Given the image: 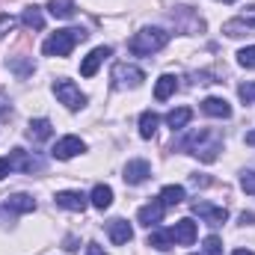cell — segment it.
I'll return each instance as SVG.
<instances>
[{"label":"cell","mask_w":255,"mask_h":255,"mask_svg":"<svg viewBox=\"0 0 255 255\" xmlns=\"http://www.w3.org/2000/svg\"><path fill=\"white\" fill-rule=\"evenodd\" d=\"M190 119H193L190 107H175V110H169V113H166V125L172 128V130H181Z\"/></svg>","instance_id":"44dd1931"},{"label":"cell","mask_w":255,"mask_h":255,"mask_svg":"<svg viewBox=\"0 0 255 255\" xmlns=\"http://www.w3.org/2000/svg\"><path fill=\"white\" fill-rule=\"evenodd\" d=\"M238 63L244 65V68H255V45L253 48H244V51L238 54Z\"/></svg>","instance_id":"83f0119b"},{"label":"cell","mask_w":255,"mask_h":255,"mask_svg":"<svg viewBox=\"0 0 255 255\" xmlns=\"http://www.w3.org/2000/svg\"><path fill=\"white\" fill-rule=\"evenodd\" d=\"M89 205L98 208V211H107V208L113 205V190H110L107 184H95V187H92V196H89Z\"/></svg>","instance_id":"e0dca14e"},{"label":"cell","mask_w":255,"mask_h":255,"mask_svg":"<svg viewBox=\"0 0 255 255\" xmlns=\"http://www.w3.org/2000/svg\"><path fill=\"white\" fill-rule=\"evenodd\" d=\"M184 199H187V190H184L181 184H169V187L160 190V202H163L166 208H175V205H181Z\"/></svg>","instance_id":"d6986e66"},{"label":"cell","mask_w":255,"mask_h":255,"mask_svg":"<svg viewBox=\"0 0 255 255\" xmlns=\"http://www.w3.org/2000/svg\"><path fill=\"white\" fill-rule=\"evenodd\" d=\"M238 95H241V101H247V104H253V101H255V80H250V83H241V89H238Z\"/></svg>","instance_id":"f1b7e54d"},{"label":"cell","mask_w":255,"mask_h":255,"mask_svg":"<svg viewBox=\"0 0 255 255\" xmlns=\"http://www.w3.org/2000/svg\"><path fill=\"white\" fill-rule=\"evenodd\" d=\"M48 12L54 15V18H74V0H51L48 3Z\"/></svg>","instance_id":"d4e9b609"},{"label":"cell","mask_w":255,"mask_h":255,"mask_svg":"<svg viewBox=\"0 0 255 255\" xmlns=\"http://www.w3.org/2000/svg\"><path fill=\"white\" fill-rule=\"evenodd\" d=\"M86 255H107V253H104L98 244H89V247H86Z\"/></svg>","instance_id":"d6a6232c"},{"label":"cell","mask_w":255,"mask_h":255,"mask_svg":"<svg viewBox=\"0 0 255 255\" xmlns=\"http://www.w3.org/2000/svg\"><path fill=\"white\" fill-rule=\"evenodd\" d=\"M51 133H54V128L48 119H33L30 125H27V136L33 139V142H45V139H51Z\"/></svg>","instance_id":"ac0fdd59"},{"label":"cell","mask_w":255,"mask_h":255,"mask_svg":"<svg viewBox=\"0 0 255 255\" xmlns=\"http://www.w3.org/2000/svg\"><path fill=\"white\" fill-rule=\"evenodd\" d=\"M54 202L60 205V208H65V211H83L89 202H86V196L83 193H77V190H63V193H57L54 196Z\"/></svg>","instance_id":"7c38bea8"},{"label":"cell","mask_w":255,"mask_h":255,"mask_svg":"<svg viewBox=\"0 0 255 255\" xmlns=\"http://www.w3.org/2000/svg\"><path fill=\"white\" fill-rule=\"evenodd\" d=\"M104 57H110V48H95V51L80 63V74H83V77H95L98 65L104 63Z\"/></svg>","instance_id":"9a60e30c"},{"label":"cell","mask_w":255,"mask_h":255,"mask_svg":"<svg viewBox=\"0 0 255 255\" xmlns=\"http://www.w3.org/2000/svg\"><path fill=\"white\" fill-rule=\"evenodd\" d=\"M21 21H24L27 30H42V27H45V15H42L39 6H27L24 15H21Z\"/></svg>","instance_id":"7402d4cb"},{"label":"cell","mask_w":255,"mask_h":255,"mask_svg":"<svg viewBox=\"0 0 255 255\" xmlns=\"http://www.w3.org/2000/svg\"><path fill=\"white\" fill-rule=\"evenodd\" d=\"M202 113H208V116H214V119H229V116H232V107H229L226 98L211 95V98L202 101Z\"/></svg>","instance_id":"4fadbf2b"},{"label":"cell","mask_w":255,"mask_h":255,"mask_svg":"<svg viewBox=\"0 0 255 255\" xmlns=\"http://www.w3.org/2000/svg\"><path fill=\"white\" fill-rule=\"evenodd\" d=\"M163 211H166V205H163L160 199H154V202H148V205H142V208L136 211V220L151 229V226H157V223L163 220Z\"/></svg>","instance_id":"ba28073f"},{"label":"cell","mask_w":255,"mask_h":255,"mask_svg":"<svg viewBox=\"0 0 255 255\" xmlns=\"http://www.w3.org/2000/svg\"><path fill=\"white\" fill-rule=\"evenodd\" d=\"M193 154H196L199 160H205V163H211V160H217V154H220V139L214 136V139H211L208 145H202V142H199V145L193 148Z\"/></svg>","instance_id":"cb8c5ba5"},{"label":"cell","mask_w":255,"mask_h":255,"mask_svg":"<svg viewBox=\"0 0 255 255\" xmlns=\"http://www.w3.org/2000/svg\"><path fill=\"white\" fill-rule=\"evenodd\" d=\"M145 80V74L136 68V65H125V63H119V65H113V86H119V89H125V86H139Z\"/></svg>","instance_id":"5b68a950"},{"label":"cell","mask_w":255,"mask_h":255,"mask_svg":"<svg viewBox=\"0 0 255 255\" xmlns=\"http://www.w3.org/2000/svg\"><path fill=\"white\" fill-rule=\"evenodd\" d=\"M232 255H255V253H253V250H235Z\"/></svg>","instance_id":"e575fe53"},{"label":"cell","mask_w":255,"mask_h":255,"mask_svg":"<svg viewBox=\"0 0 255 255\" xmlns=\"http://www.w3.org/2000/svg\"><path fill=\"white\" fill-rule=\"evenodd\" d=\"M12 172V160L9 157H0V178H6Z\"/></svg>","instance_id":"1f68e13d"},{"label":"cell","mask_w":255,"mask_h":255,"mask_svg":"<svg viewBox=\"0 0 255 255\" xmlns=\"http://www.w3.org/2000/svg\"><path fill=\"white\" fill-rule=\"evenodd\" d=\"M148 175H151V166H148L145 160H130L125 166V175H122V178H125V184L136 187V184H142Z\"/></svg>","instance_id":"30bf717a"},{"label":"cell","mask_w":255,"mask_h":255,"mask_svg":"<svg viewBox=\"0 0 255 255\" xmlns=\"http://www.w3.org/2000/svg\"><path fill=\"white\" fill-rule=\"evenodd\" d=\"M12 27H15V18H12L9 12H0V39H3Z\"/></svg>","instance_id":"f546056e"},{"label":"cell","mask_w":255,"mask_h":255,"mask_svg":"<svg viewBox=\"0 0 255 255\" xmlns=\"http://www.w3.org/2000/svg\"><path fill=\"white\" fill-rule=\"evenodd\" d=\"M223 3H235V0H223Z\"/></svg>","instance_id":"8d00e7d4"},{"label":"cell","mask_w":255,"mask_h":255,"mask_svg":"<svg viewBox=\"0 0 255 255\" xmlns=\"http://www.w3.org/2000/svg\"><path fill=\"white\" fill-rule=\"evenodd\" d=\"M157 125H160V116L151 113V110H145V113L139 116V136H142V139H151V136L157 133Z\"/></svg>","instance_id":"ffe728a7"},{"label":"cell","mask_w":255,"mask_h":255,"mask_svg":"<svg viewBox=\"0 0 255 255\" xmlns=\"http://www.w3.org/2000/svg\"><path fill=\"white\" fill-rule=\"evenodd\" d=\"M80 151H86V142H83L80 136H63V139L51 148V154H54L57 160H71V157L80 154Z\"/></svg>","instance_id":"8992f818"},{"label":"cell","mask_w":255,"mask_h":255,"mask_svg":"<svg viewBox=\"0 0 255 255\" xmlns=\"http://www.w3.org/2000/svg\"><path fill=\"white\" fill-rule=\"evenodd\" d=\"M175 89H178V80H175L172 74H163V77L157 80V86H154V98H157V101H166Z\"/></svg>","instance_id":"603a6c76"},{"label":"cell","mask_w":255,"mask_h":255,"mask_svg":"<svg viewBox=\"0 0 255 255\" xmlns=\"http://www.w3.org/2000/svg\"><path fill=\"white\" fill-rule=\"evenodd\" d=\"M9 160H12V169H21V172H33V169H42V163H39L36 157H30L24 148H12Z\"/></svg>","instance_id":"5bb4252c"},{"label":"cell","mask_w":255,"mask_h":255,"mask_svg":"<svg viewBox=\"0 0 255 255\" xmlns=\"http://www.w3.org/2000/svg\"><path fill=\"white\" fill-rule=\"evenodd\" d=\"M241 187L250 193V196H255V172H244V178H241Z\"/></svg>","instance_id":"4dcf8cb0"},{"label":"cell","mask_w":255,"mask_h":255,"mask_svg":"<svg viewBox=\"0 0 255 255\" xmlns=\"http://www.w3.org/2000/svg\"><path fill=\"white\" fill-rule=\"evenodd\" d=\"M3 211L30 214V211H36V199H33V196H27V193H15V196H6V199H3Z\"/></svg>","instance_id":"9c48e42d"},{"label":"cell","mask_w":255,"mask_h":255,"mask_svg":"<svg viewBox=\"0 0 255 255\" xmlns=\"http://www.w3.org/2000/svg\"><path fill=\"white\" fill-rule=\"evenodd\" d=\"M205 255H223V241L220 238H205Z\"/></svg>","instance_id":"4316f807"},{"label":"cell","mask_w":255,"mask_h":255,"mask_svg":"<svg viewBox=\"0 0 255 255\" xmlns=\"http://www.w3.org/2000/svg\"><path fill=\"white\" fill-rule=\"evenodd\" d=\"M166 42H169V33H166L163 27H142L139 33L130 36L128 48H130V54H136V57H151V54H157L160 48H166Z\"/></svg>","instance_id":"6da1fadb"},{"label":"cell","mask_w":255,"mask_h":255,"mask_svg":"<svg viewBox=\"0 0 255 255\" xmlns=\"http://www.w3.org/2000/svg\"><path fill=\"white\" fill-rule=\"evenodd\" d=\"M193 214L205 217L208 226H223V223L229 220V211H226V208H214L211 202H193Z\"/></svg>","instance_id":"52a82bcc"},{"label":"cell","mask_w":255,"mask_h":255,"mask_svg":"<svg viewBox=\"0 0 255 255\" xmlns=\"http://www.w3.org/2000/svg\"><path fill=\"white\" fill-rule=\"evenodd\" d=\"M169 235H172V241H175V244L190 247L193 241H196V223H193V220H178V223L169 229Z\"/></svg>","instance_id":"8fae6325"},{"label":"cell","mask_w":255,"mask_h":255,"mask_svg":"<svg viewBox=\"0 0 255 255\" xmlns=\"http://www.w3.org/2000/svg\"><path fill=\"white\" fill-rule=\"evenodd\" d=\"M107 232H110V241L119 244V247L133 238V229L128 226V220H110V223H107Z\"/></svg>","instance_id":"2e32d148"},{"label":"cell","mask_w":255,"mask_h":255,"mask_svg":"<svg viewBox=\"0 0 255 255\" xmlns=\"http://www.w3.org/2000/svg\"><path fill=\"white\" fill-rule=\"evenodd\" d=\"M86 36H89V33H86V30H77V27L57 30L54 36H48V39H45L42 54H45V57H68V54L74 51V45H77V42H83Z\"/></svg>","instance_id":"7a4b0ae2"},{"label":"cell","mask_w":255,"mask_h":255,"mask_svg":"<svg viewBox=\"0 0 255 255\" xmlns=\"http://www.w3.org/2000/svg\"><path fill=\"white\" fill-rule=\"evenodd\" d=\"M223 33L232 36V39H238V36H253L255 33V3L244 9V15L226 21V24H223Z\"/></svg>","instance_id":"3957f363"},{"label":"cell","mask_w":255,"mask_h":255,"mask_svg":"<svg viewBox=\"0 0 255 255\" xmlns=\"http://www.w3.org/2000/svg\"><path fill=\"white\" fill-rule=\"evenodd\" d=\"M241 223H255V214H241Z\"/></svg>","instance_id":"836d02e7"},{"label":"cell","mask_w":255,"mask_h":255,"mask_svg":"<svg viewBox=\"0 0 255 255\" xmlns=\"http://www.w3.org/2000/svg\"><path fill=\"white\" fill-rule=\"evenodd\" d=\"M54 95L60 98V104H65L68 110H80L86 104V95L71 83V80H57L54 83Z\"/></svg>","instance_id":"277c9868"},{"label":"cell","mask_w":255,"mask_h":255,"mask_svg":"<svg viewBox=\"0 0 255 255\" xmlns=\"http://www.w3.org/2000/svg\"><path fill=\"white\" fill-rule=\"evenodd\" d=\"M148 247L166 253V250L172 247V235H169V232H151V235H148Z\"/></svg>","instance_id":"484cf974"},{"label":"cell","mask_w":255,"mask_h":255,"mask_svg":"<svg viewBox=\"0 0 255 255\" xmlns=\"http://www.w3.org/2000/svg\"><path fill=\"white\" fill-rule=\"evenodd\" d=\"M247 142H250V145H255V130H250V133H247Z\"/></svg>","instance_id":"d590c367"}]
</instances>
